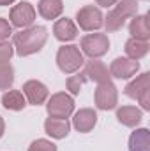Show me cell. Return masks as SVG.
<instances>
[{"label": "cell", "instance_id": "12", "mask_svg": "<svg viewBox=\"0 0 150 151\" xmlns=\"http://www.w3.org/2000/svg\"><path fill=\"white\" fill-rule=\"evenodd\" d=\"M83 65H85L83 76H85L87 81H94V83L99 84V83H104V81H110L111 79L108 67L103 62H99V60H90V62H87Z\"/></svg>", "mask_w": 150, "mask_h": 151}, {"label": "cell", "instance_id": "7", "mask_svg": "<svg viewBox=\"0 0 150 151\" xmlns=\"http://www.w3.org/2000/svg\"><path fill=\"white\" fill-rule=\"evenodd\" d=\"M76 21H78V25H79L81 30L94 32V30H99L104 25V16H103V12H101L99 7H95V5H85V7H81L76 12Z\"/></svg>", "mask_w": 150, "mask_h": 151}, {"label": "cell", "instance_id": "19", "mask_svg": "<svg viewBox=\"0 0 150 151\" xmlns=\"http://www.w3.org/2000/svg\"><path fill=\"white\" fill-rule=\"evenodd\" d=\"M125 55H127V58H131V60H141L143 56H147V53H149L150 49V44L149 40H140V39H134L131 37L127 42H125Z\"/></svg>", "mask_w": 150, "mask_h": 151}, {"label": "cell", "instance_id": "4", "mask_svg": "<svg viewBox=\"0 0 150 151\" xmlns=\"http://www.w3.org/2000/svg\"><path fill=\"white\" fill-rule=\"evenodd\" d=\"M125 95L141 104L145 111H150V74L143 72L125 86Z\"/></svg>", "mask_w": 150, "mask_h": 151}, {"label": "cell", "instance_id": "24", "mask_svg": "<svg viewBox=\"0 0 150 151\" xmlns=\"http://www.w3.org/2000/svg\"><path fill=\"white\" fill-rule=\"evenodd\" d=\"M28 151H57V146L51 142V141H46V139H37L30 144Z\"/></svg>", "mask_w": 150, "mask_h": 151}, {"label": "cell", "instance_id": "18", "mask_svg": "<svg viewBox=\"0 0 150 151\" xmlns=\"http://www.w3.org/2000/svg\"><path fill=\"white\" fill-rule=\"evenodd\" d=\"M39 14L44 19H57L64 12V2L62 0H39L37 4Z\"/></svg>", "mask_w": 150, "mask_h": 151}, {"label": "cell", "instance_id": "16", "mask_svg": "<svg viewBox=\"0 0 150 151\" xmlns=\"http://www.w3.org/2000/svg\"><path fill=\"white\" fill-rule=\"evenodd\" d=\"M71 130V123L67 119H60V118H48L44 121V132L53 137V139H64L69 135Z\"/></svg>", "mask_w": 150, "mask_h": 151}, {"label": "cell", "instance_id": "1", "mask_svg": "<svg viewBox=\"0 0 150 151\" xmlns=\"http://www.w3.org/2000/svg\"><path fill=\"white\" fill-rule=\"evenodd\" d=\"M48 40V30L44 27H28L14 34V49L18 56H30L39 53Z\"/></svg>", "mask_w": 150, "mask_h": 151}, {"label": "cell", "instance_id": "13", "mask_svg": "<svg viewBox=\"0 0 150 151\" xmlns=\"http://www.w3.org/2000/svg\"><path fill=\"white\" fill-rule=\"evenodd\" d=\"M97 125V113L94 109H79L78 113H74V118H73V127H74L78 132L81 134H87L90 130H94V127Z\"/></svg>", "mask_w": 150, "mask_h": 151}, {"label": "cell", "instance_id": "9", "mask_svg": "<svg viewBox=\"0 0 150 151\" xmlns=\"http://www.w3.org/2000/svg\"><path fill=\"white\" fill-rule=\"evenodd\" d=\"M9 19H11V25L12 27H18V28H28L34 25L36 21V9L30 2H20L18 5H14L11 9V14H9Z\"/></svg>", "mask_w": 150, "mask_h": 151}, {"label": "cell", "instance_id": "21", "mask_svg": "<svg viewBox=\"0 0 150 151\" xmlns=\"http://www.w3.org/2000/svg\"><path fill=\"white\" fill-rule=\"evenodd\" d=\"M129 151H150L149 128H138L129 137Z\"/></svg>", "mask_w": 150, "mask_h": 151}, {"label": "cell", "instance_id": "10", "mask_svg": "<svg viewBox=\"0 0 150 151\" xmlns=\"http://www.w3.org/2000/svg\"><path fill=\"white\" fill-rule=\"evenodd\" d=\"M21 90H23L25 99H27L28 104H32V106H41V104H44V102L48 100V97H50L48 86H46L44 83L37 81V79L27 81Z\"/></svg>", "mask_w": 150, "mask_h": 151}, {"label": "cell", "instance_id": "11", "mask_svg": "<svg viewBox=\"0 0 150 151\" xmlns=\"http://www.w3.org/2000/svg\"><path fill=\"white\" fill-rule=\"evenodd\" d=\"M138 70H140V63L136 60L124 58V56L115 58L110 65V76L117 77V79H129V77L136 76Z\"/></svg>", "mask_w": 150, "mask_h": 151}, {"label": "cell", "instance_id": "3", "mask_svg": "<svg viewBox=\"0 0 150 151\" xmlns=\"http://www.w3.org/2000/svg\"><path fill=\"white\" fill-rule=\"evenodd\" d=\"M85 63L83 53L79 49V46L69 44V46H62L57 51V65L64 74H74L78 72Z\"/></svg>", "mask_w": 150, "mask_h": 151}, {"label": "cell", "instance_id": "2", "mask_svg": "<svg viewBox=\"0 0 150 151\" xmlns=\"http://www.w3.org/2000/svg\"><path fill=\"white\" fill-rule=\"evenodd\" d=\"M138 12V4L136 0H118L113 9L104 18V27L108 32H118L125 25V21Z\"/></svg>", "mask_w": 150, "mask_h": 151}, {"label": "cell", "instance_id": "25", "mask_svg": "<svg viewBox=\"0 0 150 151\" xmlns=\"http://www.w3.org/2000/svg\"><path fill=\"white\" fill-rule=\"evenodd\" d=\"M14 53V47L7 40H0V63H7Z\"/></svg>", "mask_w": 150, "mask_h": 151}, {"label": "cell", "instance_id": "15", "mask_svg": "<svg viewBox=\"0 0 150 151\" xmlns=\"http://www.w3.org/2000/svg\"><path fill=\"white\" fill-rule=\"evenodd\" d=\"M117 119L118 123H122L124 127H138L143 119L141 109H138L136 106H122L117 109Z\"/></svg>", "mask_w": 150, "mask_h": 151}, {"label": "cell", "instance_id": "17", "mask_svg": "<svg viewBox=\"0 0 150 151\" xmlns=\"http://www.w3.org/2000/svg\"><path fill=\"white\" fill-rule=\"evenodd\" d=\"M129 34L134 39H140V40H149L150 39V21L147 14H141V16H133L131 23H129Z\"/></svg>", "mask_w": 150, "mask_h": 151}, {"label": "cell", "instance_id": "14", "mask_svg": "<svg viewBox=\"0 0 150 151\" xmlns=\"http://www.w3.org/2000/svg\"><path fill=\"white\" fill-rule=\"evenodd\" d=\"M53 35L57 40L60 42H69V40H74L78 35V28L73 23V19L69 18H62L58 21H55L53 25Z\"/></svg>", "mask_w": 150, "mask_h": 151}, {"label": "cell", "instance_id": "27", "mask_svg": "<svg viewBox=\"0 0 150 151\" xmlns=\"http://www.w3.org/2000/svg\"><path fill=\"white\" fill-rule=\"evenodd\" d=\"M118 0H97V5H101V7H113L115 4H117Z\"/></svg>", "mask_w": 150, "mask_h": 151}, {"label": "cell", "instance_id": "20", "mask_svg": "<svg viewBox=\"0 0 150 151\" xmlns=\"http://www.w3.org/2000/svg\"><path fill=\"white\" fill-rule=\"evenodd\" d=\"M2 106L7 111H23L27 106V100L20 90H9L2 95Z\"/></svg>", "mask_w": 150, "mask_h": 151}, {"label": "cell", "instance_id": "22", "mask_svg": "<svg viewBox=\"0 0 150 151\" xmlns=\"http://www.w3.org/2000/svg\"><path fill=\"white\" fill-rule=\"evenodd\" d=\"M14 83V69L12 65L7 63H0V90H9Z\"/></svg>", "mask_w": 150, "mask_h": 151}, {"label": "cell", "instance_id": "8", "mask_svg": "<svg viewBox=\"0 0 150 151\" xmlns=\"http://www.w3.org/2000/svg\"><path fill=\"white\" fill-rule=\"evenodd\" d=\"M118 104V91H117V86L110 81H104V83H99L97 84V90H95V106L97 109L101 111H111L117 107Z\"/></svg>", "mask_w": 150, "mask_h": 151}, {"label": "cell", "instance_id": "26", "mask_svg": "<svg viewBox=\"0 0 150 151\" xmlns=\"http://www.w3.org/2000/svg\"><path fill=\"white\" fill-rule=\"evenodd\" d=\"M11 35H12V27H11V23H9L7 19L0 18V40H5V39H9Z\"/></svg>", "mask_w": 150, "mask_h": 151}, {"label": "cell", "instance_id": "29", "mask_svg": "<svg viewBox=\"0 0 150 151\" xmlns=\"http://www.w3.org/2000/svg\"><path fill=\"white\" fill-rule=\"evenodd\" d=\"M14 0H0V5H11Z\"/></svg>", "mask_w": 150, "mask_h": 151}, {"label": "cell", "instance_id": "23", "mask_svg": "<svg viewBox=\"0 0 150 151\" xmlns=\"http://www.w3.org/2000/svg\"><path fill=\"white\" fill-rule=\"evenodd\" d=\"M85 81H87V79H85L83 74H76V76H69V77H67L66 84H67V90L71 91V95H79V91H81Z\"/></svg>", "mask_w": 150, "mask_h": 151}, {"label": "cell", "instance_id": "5", "mask_svg": "<svg viewBox=\"0 0 150 151\" xmlns=\"http://www.w3.org/2000/svg\"><path fill=\"white\" fill-rule=\"evenodd\" d=\"M81 53L90 56L92 60H97L101 56H104L110 49V39L106 34H88L81 39L79 42Z\"/></svg>", "mask_w": 150, "mask_h": 151}, {"label": "cell", "instance_id": "28", "mask_svg": "<svg viewBox=\"0 0 150 151\" xmlns=\"http://www.w3.org/2000/svg\"><path fill=\"white\" fill-rule=\"evenodd\" d=\"M4 132H5V123H4V118L0 116V139H2V135H4Z\"/></svg>", "mask_w": 150, "mask_h": 151}, {"label": "cell", "instance_id": "6", "mask_svg": "<svg viewBox=\"0 0 150 151\" xmlns=\"http://www.w3.org/2000/svg\"><path fill=\"white\" fill-rule=\"evenodd\" d=\"M46 111L50 114V118H60V119H67L71 114L74 113V100L71 95L60 91L55 93L48 99L46 104Z\"/></svg>", "mask_w": 150, "mask_h": 151}]
</instances>
